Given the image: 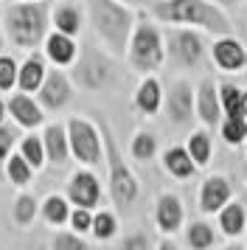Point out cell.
<instances>
[{"instance_id": "d590c367", "label": "cell", "mask_w": 247, "mask_h": 250, "mask_svg": "<svg viewBox=\"0 0 247 250\" xmlns=\"http://www.w3.org/2000/svg\"><path fill=\"white\" fill-rule=\"evenodd\" d=\"M67 225L73 228L76 233H90V225H93V208H70V219H67Z\"/></svg>"}, {"instance_id": "d4e9b609", "label": "cell", "mask_w": 247, "mask_h": 250, "mask_svg": "<svg viewBox=\"0 0 247 250\" xmlns=\"http://www.w3.org/2000/svg\"><path fill=\"white\" fill-rule=\"evenodd\" d=\"M40 214L48 225H67V219H70V200L62 197V194H48L40 205Z\"/></svg>"}, {"instance_id": "484cf974", "label": "cell", "mask_w": 247, "mask_h": 250, "mask_svg": "<svg viewBox=\"0 0 247 250\" xmlns=\"http://www.w3.org/2000/svg\"><path fill=\"white\" fill-rule=\"evenodd\" d=\"M219 135L227 146H245L247 141V118L245 115H222Z\"/></svg>"}, {"instance_id": "ba28073f", "label": "cell", "mask_w": 247, "mask_h": 250, "mask_svg": "<svg viewBox=\"0 0 247 250\" xmlns=\"http://www.w3.org/2000/svg\"><path fill=\"white\" fill-rule=\"evenodd\" d=\"M70 68H73L76 84H82L84 90H101L112 79V62L101 51H93V48H84V54H79Z\"/></svg>"}, {"instance_id": "836d02e7", "label": "cell", "mask_w": 247, "mask_h": 250, "mask_svg": "<svg viewBox=\"0 0 247 250\" xmlns=\"http://www.w3.org/2000/svg\"><path fill=\"white\" fill-rule=\"evenodd\" d=\"M51 248L54 250H87V239H84V233H76L73 228H67V230H59L51 239Z\"/></svg>"}, {"instance_id": "ffe728a7", "label": "cell", "mask_w": 247, "mask_h": 250, "mask_svg": "<svg viewBox=\"0 0 247 250\" xmlns=\"http://www.w3.org/2000/svg\"><path fill=\"white\" fill-rule=\"evenodd\" d=\"M216 222H219V230L225 233V239H239L247 230L245 205L236 203V200H227V203L216 211Z\"/></svg>"}, {"instance_id": "9c48e42d", "label": "cell", "mask_w": 247, "mask_h": 250, "mask_svg": "<svg viewBox=\"0 0 247 250\" xmlns=\"http://www.w3.org/2000/svg\"><path fill=\"white\" fill-rule=\"evenodd\" d=\"M163 104H166V113L171 118V124L185 126L197 118V110H194V84L188 79L171 82L168 90L163 93Z\"/></svg>"}, {"instance_id": "8d00e7d4", "label": "cell", "mask_w": 247, "mask_h": 250, "mask_svg": "<svg viewBox=\"0 0 247 250\" xmlns=\"http://www.w3.org/2000/svg\"><path fill=\"white\" fill-rule=\"evenodd\" d=\"M17 126L14 124H0V160H6L11 155V149H14V144H17Z\"/></svg>"}, {"instance_id": "60d3db41", "label": "cell", "mask_w": 247, "mask_h": 250, "mask_svg": "<svg viewBox=\"0 0 247 250\" xmlns=\"http://www.w3.org/2000/svg\"><path fill=\"white\" fill-rule=\"evenodd\" d=\"M6 115H9V110H6V102H3V99H0V124H3V121H6Z\"/></svg>"}, {"instance_id": "44dd1931", "label": "cell", "mask_w": 247, "mask_h": 250, "mask_svg": "<svg viewBox=\"0 0 247 250\" xmlns=\"http://www.w3.org/2000/svg\"><path fill=\"white\" fill-rule=\"evenodd\" d=\"M132 104H135V110H141L144 115H155L163 107V87H160V82L152 73H146L144 82L138 84Z\"/></svg>"}, {"instance_id": "8fae6325", "label": "cell", "mask_w": 247, "mask_h": 250, "mask_svg": "<svg viewBox=\"0 0 247 250\" xmlns=\"http://www.w3.org/2000/svg\"><path fill=\"white\" fill-rule=\"evenodd\" d=\"M211 62L225 73H239L247 65V48L233 34H219L211 45Z\"/></svg>"}, {"instance_id": "6da1fadb", "label": "cell", "mask_w": 247, "mask_h": 250, "mask_svg": "<svg viewBox=\"0 0 247 250\" xmlns=\"http://www.w3.org/2000/svg\"><path fill=\"white\" fill-rule=\"evenodd\" d=\"M149 9L160 23L171 25H197L205 28L208 34H233V23L227 12H222L211 0H155Z\"/></svg>"}, {"instance_id": "74e56055", "label": "cell", "mask_w": 247, "mask_h": 250, "mask_svg": "<svg viewBox=\"0 0 247 250\" xmlns=\"http://www.w3.org/2000/svg\"><path fill=\"white\" fill-rule=\"evenodd\" d=\"M149 248V239L146 236H129L124 239V250H146Z\"/></svg>"}, {"instance_id": "e575fe53", "label": "cell", "mask_w": 247, "mask_h": 250, "mask_svg": "<svg viewBox=\"0 0 247 250\" xmlns=\"http://www.w3.org/2000/svg\"><path fill=\"white\" fill-rule=\"evenodd\" d=\"M17 70H20V65L14 62V57L0 54V93H9L17 87Z\"/></svg>"}, {"instance_id": "ab89813d", "label": "cell", "mask_w": 247, "mask_h": 250, "mask_svg": "<svg viewBox=\"0 0 247 250\" xmlns=\"http://www.w3.org/2000/svg\"><path fill=\"white\" fill-rule=\"evenodd\" d=\"M242 115L247 118V87L242 90Z\"/></svg>"}, {"instance_id": "83f0119b", "label": "cell", "mask_w": 247, "mask_h": 250, "mask_svg": "<svg viewBox=\"0 0 247 250\" xmlns=\"http://www.w3.org/2000/svg\"><path fill=\"white\" fill-rule=\"evenodd\" d=\"M37 214H40V203L34 200L31 194H20L14 200V205H11V219H14V225H20V228H28L37 219Z\"/></svg>"}, {"instance_id": "52a82bcc", "label": "cell", "mask_w": 247, "mask_h": 250, "mask_svg": "<svg viewBox=\"0 0 247 250\" xmlns=\"http://www.w3.org/2000/svg\"><path fill=\"white\" fill-rule=\"evenodd\" d=\"M166 59L177 68H200L205 59V40L194 28H171L166 34Z\"/></svg>"}, {"instance_id": "e0dca14e", "label": "cell", "mask_w": 247, "mask_h": 250, "mask_svg": "<svg viewBox=\"0 0 247 250\" xmlns=\"http://www.w3.org/2000/svg\"><path fill=\"white\" fill-rule=\"evenodd\" d=\"M45 57H48V62L51 65H56V68H70L73 62H76L79 57V45H76V37L70 34H62V31H48L45 34Z\"/></svg>"}, {"instance_id": "5bb4252c", "label": "cell", "mask_w": 247, "mask_h": 250, "mask_svg": "<svg viewBox=\"0 0 247 250\" xmlns=\"http://www.w3.org/2000/svg\"><path fill=\"white\" fill-rule=\"evenodd\" d=\"M194 110H197V118L202 121V126H219L222 121V104H219V90L211 79H202L197 87H194Z\"/></svg>"}, {"instance_id": "277c9868", "label": "cell", "mask_w": 247, "mask_h": 250, "mask_svg": "<svg viewBox=\"0 0 247 250\" xmlns=\"http://www.w3.org/2000/svg\"><path fill=\"white\" fill-rule=\"evenodd\" d=\"M99 126H101V138H104V160H107V169H110V177H107V183H110V197L121 211H129V205L141 194L138 177L129 169V163L124 160L121 149H118L115 138H112V129L107 124H99Z\"/></svg>"}, {"instance_id": "ee69618b", "label": "cell", "mask_w": 247, "mask_h": 250, "mask_svg": "<svg viewBox=\"0 0 247 250\" xmlns=\"http://www.w3.org/2000/svg\"><path fill=\"white\" fill-rule=\"evenodd\" d=\"M245 149H247V141H245Z\"/></svg>"}, {"instance_id": "2e32d148", "label": "cell", "mask_w": 247, "mask_h": 250, "mask_svg": "<svg viewBox=\"0 0 247 250\" xmlns=\"http://www.w3.org/2000/svg\"><path fill=\"white\" fill-rule=\"evenodd\" d=\"M200 211L202 214H216L227 200H233V186L225 174H211L200 186Z\"/></svg>"}, {"instance_id": "4316f807", "label": "cell", "mask_w": 247, "mask_h": 250, "mask_svg": "<svg viewBox=\"0 0 247 250\" xmlns=\"http://www.w3.org/2000/svg\"><path fill=\"white\" fill-rule=\"evenodd\" d=\"M213 242H216V230H213V225L208 219H194V222H188V228H185V245L188 248L205 250V248H211Z\"/></svg>"}, {"instance_id": "3957f363", "label": "cell", "mask_w": 247, "mask_h": 250, "mask_svg": "<svg viewBox=\"0 0 247 250\" xmlns=\"http://www.w3.org/2000/svg\"><path fill=\"white\" fill-rule=\"evenodd\" d=\"M3 31H6V40H11L22 51L40 48V42H45V34H48L45 6L34 3V0H22V3L9 6L6 17H3Z\"/></svg>"}, {"instance_id": "4dcf8cb0", "label": "cell", "mask_w": 247, "mask_h": 250, "mask_svg": "<svg viewBox=\"0 0 247 250\" xmlns=\"http://www.w3.org/2000/svg\"><path fill=\"white\" fill-rule=\"evenodd\" d=\"M129 155L135 160H141V163L152 160L157 155V138L152 132H146V129H138L132 135V144H129Z\"/></svg>"}, {"instance_id": "cb8c5ba5", "label": "cell", "mask_w": 247, "mask_h": 250, "mask_svg": "<svg viewBox=\"0 0 247 250\" xmlns=\"http://www.w3.org/2000/svg\"><path fill=\"white\" fill-rule=\"evenodd\" d=\"M185 149H188V155L194 158L197 169H205V166L211 163V158H213V141H211L208 126L194 129V132L188 135V144H185Z\"/></svg>"}, {"instance_id": "d6986e66", "label": "cell", "mask_w": 247, "mask_h": 250, "mask_svg": "<svg viewBox=\"0 0 247 250\" xmlns=\"http://www.w3.org/2000/svg\"><path fill=\"white\" fill-rule=\"evenodd\" d=\"M82 23H84V14H82V6L76 0H59L51 9V25L62 34L76 37L82 31Z\"/></svg>"}, {"instance_id": "5b68a950", "label": "cell", "mask_w": 247, "mask_h": 250, "mask_svg": "<svg viewBox=\"0 0 247 250\" xmlns=\"http://www.w3.org/2000/svg\"><path fill=\"white\" fill-rule=\"evenodd\" d=\"M126 59L138 73H155L166 62V37L160 34V28L149 20H138L129 34L126 45Z\"/></svg>"}, {"instance_id": "b9f144b4", "label": "cell", "mask_w": 247, "mask_h": 250, "mask_svg": "<svg viewBox=\"0 0 247 250\" xmlns=\"http://www.w3.org/2000/svg\"><path fill=\"white\" fill-rule=\"evenodd\" d=\"M3 45H6V31H3V25H0V51H3Z\"/></svg>"}, {"instance_id": "9a60e30c", "label": "cell", "mask_w": 247, "mask_h": 250, "mask_svg": "<svg viewBox=\"0 0 247 250\" xmlns=\"http://www.w3.org/2000/svg\"><path fill=\"white\" fill-rule=\"evenodd\" d=\"M183 219H185V208H183V200H180L174 191H163L155 203V225L160 233H177L183 228Z\"/></svg>"}, {"instance_id": "7c38bea8", "label": "cell", "mask_w": 247, "mask_h": 250, "mask_svg": "<svg viewBox=\"0 0 247 250\" xmlns=\"http://www.w3.org/2000/svg\"><path fill=\"white\" fill-rule=\"evenodd\" d=\"M6 110H9V118L17 126H25V129H34L45 121V107L40 104V99H34L31 93H11L9 102H6Z\"/></svg>"}, {"instance_id": "f6af8a7d", "label": "cell", "mask_w": 247, "mask_h": 250, "mask_svg": "<svg viewBox=\"0 0 247 250\" xmlns=\"http://www.w3.org/2000/svg\"><path fill=\"white\" fill-rule=\"evenodd\" d=\"M245 177H247V169H245Z\"/></svg>"}, {"instance_id": "8992f818", "label": "cell", "mask_w": 247, "mask_h": 250, "mask_svg": "<svg viewBox=\"0 0 247 250\" xmlns=\"http://www.w3.org/2000/svg\"><path fill=\"white\" fill-rule=\"evenodd\" d=\"M67 141H70V155L82 163V166H99L104 160V138H101V126L73 115L67 121Z\"/></svg>"}, {"instance_id": "d6a6232c", "label": "cell", "mask_w": 247, "mask_h": 250, "mask_svg": "<svg viewBox=\"0 0 247 250\" xmlns=\"http://www.w3.org/2000/svg\"><path fill=\"white\" fill-rule=\"evenodd\" d=\"M216 90H219V104H222L225 115H242V90H239L236 84L219 82Z\"/></svg>"}, {"instance_id": "30bf717a", "label": "cell", "mask_w": 247, "mask_h": 250, "mask_svg": "<svg viewBox=\"0 0 247 250\" xmlns=\"http://www.w3.org/2000/svg\"><path fill=\"white\" fill-rule=\"evenodd\" d=\"M65 197L70 200V205H82V208H96L101 203V183L90 171V166H82L79 171L70 174Z\"/></svg>"}, {"instance_id": "f1b7e54d", "label": "cell", "mask_w": 247, "mask_h": 250, "mask_svg": "<svg viewBox=\"0 0 247 250\" xmlns=\"http://www.w3.org/2000/svg\"><path fill=\"white\" fill-rule=\"evenodd\" d=\"M34 166L31 163H28V160L22 158L20 152H17V155H9V158H6V177H9L11 183H14V186H28V183H31V177H34Z\"/></svg>"}, {"instance_id": "f546056e", "label": "cell", "mask_w": 247, "mask_h": 250, "mask_svg": "<svg viewBox=\"0 0 247 250\" xmlns=\"http://www.w3.org/2000/svg\"><path fill=\"white\" fill-rule=\"evenodd\" d=\"M90 233H93L96 242H110V239L118 233V216L112 214V211H96V214H93Z\"/></svg>"}, {"instance_id": "7402d4cb", "label": "cell", "mask_w": 247, "mask_h": 250, "mask_svg": "<svg viewBox=\"0 0 247 250\" xmlns=\"http://www.w3.org/2000/svg\"><path fill=\"white\" fill-rule=\"evenodd\" d=\"M163 169L174 177V180H191L197 174V163L188 155L185 146H168L163 152Z\"/></svg>"}, {"instance_id": "ac0fdd59", "label": "cell", "mask_w": 247, "mask_h": 250, "mask_svg": "<svg viewBox=\"0 0 247 250\" xmlns=\"http://www.w3.org/2000/svg\"><path fill=\"white\" fill-rule=\"evenodd\" d=\"M42 144H45V158L54 166H65L70 160V141H67V126L65 124H48L42 129Z\"/></svg>"}, {"instance_id": "f35d334b", "label": "cell", "mask_w": 247, "mask_h": 250, "mask_svg": "<svg viewBox=\"0 0 247 250\" xmlns=\"http://www.w3.org/2000/svg\"><path fill=\"white\" fill-rule=\"evenodd\" d=\"M121 3H126V6H132V9H146L152 0H121Z\"/></svg>"}, {"instance_id": "7a4b0ae2", "label": "cell", "mask_w": 247, "mask_h": 250, "mask_svg": "<svg viewBox=\"0 0 247 250\" xmlns=\"http://www.w3.org/2000/svg\"><path fill=\"white\" fill-rule=\"evenodd\" d=\"M87 14L101 45L112 57H124L129 45V34L135 28L132 6H126L121 0H87Z\"/></svg>"}, {"instance_id": "603a6c76", "label": "cell", "mask_w": 247, "mask_h": 250, "mask_svg": "<svg viewBox=\"0 0 247 250\" xmlns=\"http://www.w3.org/2000/svg\"><path fill=\"white\" fill-rule=\"evenodd\" d=\"M45 73H48V65H45V59L40 54H31V57L25 59L17 70V87L25 93H37L40 90V84H42Z\"/></svg>"}, {"instance_id": "4fadbf2b", "label": "cell", "mask_w": 247, "mask_h": 250, "mask_svg": "<svg viewBox=\"0 0 247 250\" xmlns=\"http://www.w3.org/2000/svg\"><path fill=\"white\" fill-rule=\"evenodd\" d=\"M37 93H40V104H42L45 110H62L70 102V96H73V84L65 76V70L56 68V70L45 73V79Z\"/></svg>"}, {"instance_id": "1f68e13d", "label": "cell", "mask_w": 247, "mask_h": 250, "mask_svg": "<svg viewBox=\"0 0 247 250\" xmlns=\"http://www.w3.org/2000/svg\"><path fill=\"white\" fill-rule=\"evenodd\" d=\"M20 155L28 163H31L34 169H42L45 163H48V158H45V144H42V135H25L20 141Z\"/></svg>"}, {"instance_id": "7bdbcfd3", "label": "cell", "mask_w": 247, "mask_h": 250, "mask_svg": "<svg viewBox=\"0 0 247 250\" xmlns=\"http://www.w3.org/2000/svg\"><path fill=\"white\" fill-rule=\"evenodd\" d=\"M219 3H222V6H239L242 0H219Z\"/></svg>"}]
</instances>
